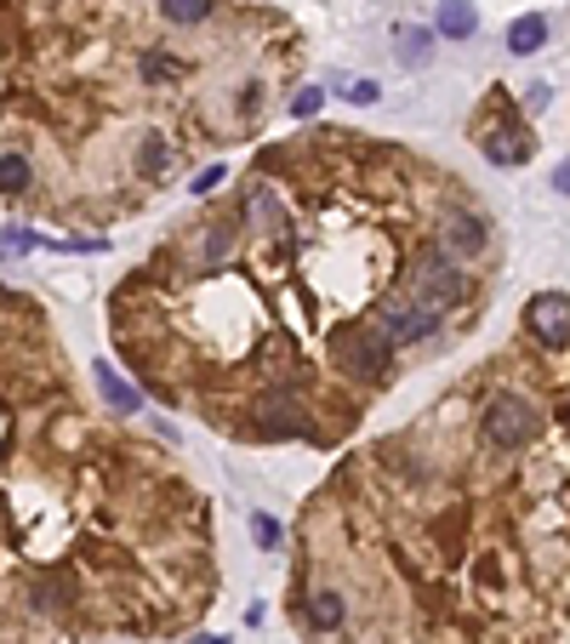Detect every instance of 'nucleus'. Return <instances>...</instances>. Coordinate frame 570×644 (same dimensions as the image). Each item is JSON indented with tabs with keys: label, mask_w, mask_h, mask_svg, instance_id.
<instances>
[{
	"label": "nucleus",
	"mask_w": 570,
	"mask_h": 644,
	"mask_svg": "<svg viewBox=\"0 0 570 644\" xmlns=\"http://www.w3.org/2000/svg\"><path fill=\"white\" fill-rule=\"evenodd\" d=\"M467 297V275L440 251V246H422L417 262H411V302H422V309L445 314L456 309V302Z\"/></svg>",
	"instance_id": "obj_1"
},
{
	"label": "nucleus",
	"mask_w": 570,
	"mask_h": 644,
	"mask_svg": "<svg viewBox=\"0 0 570 644\" xmlns=\"http://www.w3.org/2000/svg\"><path fill=\"white\" fill-rule=\"evenodd\" d=\"M331 359H337V371H348V377H383L394 365V343L377 325H348V331L331 336Z\"/></svg>",
	"instance_id": "obj_2"
},
{
	"label": "nucleus",
	"mask_w": 570,
	"mask_h": 644,
	"mask_svg": "<svg viewBox=\"0 0 570 644\" xmlns=\"http://www.w3.org/2000/svg\"><path fill=\"white\" fill-rule=\"evenodd\" d=\"M536 411L519 399V394H496L491 405H485V446H496V451H519V446H530L536 439Z\"/></svg>",
	"instance_id": "obj_3"
},
{
	"label": "nucleus",
	"mask_w": 570,
	"mask_h": 644,
	"mask_svg": "<svg viewBox=\"0 0 570 644\" xmlns=\"http://www.w3.org/2000/svg\"><path fill=\"white\" fill-rule=\"evenodd\" d=\"M525 325H530V336H536L542 348H564V343H570V297H564V291L530 297Z\"/></svg>",
	"instance_id": "obj_4"
},
{
	"label": "nucleus",
	"mask_w": 570,
	"mask_h": 644,
	"mask_svg": "<svg viewBox=\"0 0 570 644\" xmlns=\"http://www.w3.org/2000/svg\"><path fill=\"white\" fill-rule=\"evenodd\" d=\"M377 331L388 336L394 348H406V343H428V336L440 331V314L422 309V302H388L383 320H377Z\"/></svg>",
	"instance_id": "obj_5"
},
{
	"label": "nucleus",
	"mask_w": 570,
	"mask_h": 644,
	"mask_svg": "<svg viewBox=\"0 0 570 644\" xmlns=\"http://www.w3.org/2000/svg\"><path fill=\"white\" fill-rule=\"evenodd\" d=\"M445 246H451V251H462V257L485 251V246H491L485 217H474V212H451V217H445Z\"/></svg>",
	"instance_id": "obj_6"
},
{
	"label": "nucleus",
	"mask_w": 570,
	"mask_h": 644,
	"mask_svg": "<svg viewBox=\"0 0 570 644\" xmlns=\"http://www.w3.org/2000/svg\"><path fill=\"white\" fill-rule=\"evenodd\" d=\"M542 46H548V18L542 12H525V18L508 23V52L514 57H536Z\"/></svg>",
	"instance_id": "obj_7"
},
{
	"label": "nucleus",
	"mask_w": 570,
	"mask_h": 644,
	"mask_svg": "<svg viewBox=\"0 0 570 644\" xmlns=\"http://www.w3.org/2000/svg\"><path fill=\"white\" fill-rule=\"evenodd\" d=\"M433 29H440L445 41H467V35L480 29L474 0H440V18H433Z\"/></svg>",
	"instance_id": "obj_8"
},
{
	"label": "nucleus",
	"mask_w": 570,
	"mask_h": 644,
	"mask_svg": "<svg viewBox=\"0 0 570 644\" xmlns=\"http://www.w3.org/2000/svg\"><path fill=\"white\" fill-rule=\"evenodd\" d=\"M485 160H496V165H519V160H530V131H491L485 138Z\"/></svg>",
	"instance_id": "obj_9"
},
{
	"label": "nucleus",
	"mask_w": 570,
	"mask_h": 644,
	"mask_svg": "<svg viewBox=\"0 0 570 644\" xmlns=\"http://www.w3.org/2000/svg\"><path fill=\"white\" fill-rule=\"evenodd\" d=\"M92 371H97V388H104V399L115 405V411H138V388L120 383L115 365H92Z\"/></svg>",
	"instance_id": "obj_10"
},
{
	"label": "nucleus",
	"mask_w": 570,
	"mask_h": 644,
	"mask_svg": "<svg viewBox=\"0 0 570 644\" xmlns=\"http://www.w3.org/2000/svg\"><path fill=\"white\" fill-rule=\"evenodd\" d=\"M160 12H165V23L194 29V23H206L217 12V0H160Z\"/></svg>",
	"instance_id": "obj_11"
},
{
	"label": "nucleus",
	"mask_w": 570,
	"mask_h": 644,
	"mask_svg": "<svg viewBox=\"0 0 570 644\" xmlns=\"http://www.w3.org/2000/svg\"><path fill=\"white\" fill-rule=\"evenodd\" d=\"M343 616H348V610H343V599H337V593H314V599H309V622H314L320 633H337V627H343Z\"/></svg>",
	"instance_id": "obj_12"
},
{
	"label": "nucleus",
	"mask_w": 570,
	"mask_h": 644,
	"mask_svg": "<svg viewBox=\"0 0 570 644\" xmlns=\"http://www.w3.org/2000/svg\"><path fill=\"white\" fill-rule=\"evenodd\" d=\"M29 183H35V165L23 154H0V194H23Z\"/></svg>",
	"instance_id": "obj_13"
},
{
	"label": "nucleus",
	"mask_w": 570,
	"mask_h": 644,
	"mask_svg": "<svg viewBox=\"0 0 570 644\" xmlns=\"http://www.w3.org/2000/svg\"><path fill=\"white\" fill-rule=\"evenodd\" d=\"M138 69H143V80H172V75H183V63L165 57V52H143Z\"/></svg>",
	"instance_id": "obj_14"
},
{
	"label": "nucleus",
	"mask_w": 570,
	"mask_h": 644,
	"mask_svg": "<svg viewBox=\"0 0 570 644\" xmlns=\"http://www.w3.org/2000/svg\"><path fill=\"white\" fill-rule=\"evenodd\" d=\"M41 246V234H29V228H0V257H23V251H35Z\"/></svg>",
	"instance_id": "obj_15"
},
{
	"label": "nucleus",
	"mask_w": 570,
	"mask_h": 644,
	"mask_svg": "<svg viewBox=\"0 0 570 644\" xmlns=\"http://www.w3.org/2000/svg\"><path fill=\"white\" fill-rule=\"evenodd\" d=\"M399 46H406V52H399L406 63H428V29H406V35H399Z\"/></svg>",
	"instance_id": "obj_16"
},
{
	"label": "nucleus",
	"mask_w": 570,
	"mask_h": 644,
	"mask_svg": "<svg viewBox=\"0 0 570 644\" xmlns=\"http://www.w3.org/2000/svg\"><path fill=\"white\" fill-rule=\"evenodd\" d=\"M320 104H325V92H320V86H303V92L291 97V115L309 120V115H320Z\"/></svg>",
	"instance_id": "obj_17"
},
{
	"label": "nucleus",
	"mask_w": 570,
	"mask_h": 644,
	"mask_svg": "<svg viewBox=\"0 0 570 644\" xmlns=\"http://www.w3.org/2000/svg\"><path fill=\"white\" fill-rule=\"evenodd\" d=\"M251 536H257V548H280V525L268 519V514H257V519H251Z\"/></svg>",
	"instance_id": "obj_18"
},
{
	"label": "nucleus",
	"mask_w": 570,
	"mask_h": 644,
	"mask_svg": "<svg viewBox=\"0 0 570 644\" xmlns=\"http://www.w3.org/2000/svg\"><path fill=\"white\" fill-rule=\"evenodd\" d=\"M138 165H143V178H154L160 165H165V138H149V143H143V160H138Z\"/></svg>",
	"instance_id": "obj_19"
},
{
	"label": "nucleus",
	"mask_w": 570,
	"mask_h": 644,
	"mask_svg": "<svg viewBox=\"0 0 570 644\" xmlns=\"http://www.w3.org/2000/svg\"><path fill=\"white\" fill-rule=\"evenodd\" d=\"M377 97H383L377 80H354V86H348V104H377Z\"/></svg>",
	"instance_id": "obj_20"
},
{
	"label": "nucleus",
	"mask_w": 570,
	"mask_h": 644,
	"mask_svg": "<svg viewBox=\"0 0 570 644\" xmlns=\"http://www.w3.org/2000/svg\"><path fill=\"white\" fill-rule=\"evenodd\" d=\"M525 104H530V109H548V104H553V92H548V86H530V92H525Z\"/></svg>",
	"instance_id": "obj_21"
},
{
	"label": "nucleus",
	"mask_w": 570,
	"mask_h": 644,
	"mask_svg": "<svg viewBox=\"0 0 570 644\" xmlns=\"http://www.w3.org/2000/svg\"><path fill=\"white\" fill-rule=\"evenodd\" d=\"M217 183H223V165H212V172H206V178H200V183H194V194H212Z\"/></svg>",
	"instance_id": "obj_22"
},
{
	"label": "nucleus",
	"mask_w": 570,
	"mask_h": 644,
	"mask_svg": "<svg viewBox=\"0 0 570 644\" xmlns=\"http://www.w3.org/2000/svg\"><path fill=\"white\" fill-rule=\"evenodd\" d=\"M553 189H559V194H570V165H559V172H553Z\"/></svg>",
	"instance_id": "obj_23"
},
{
	"label": "nucleus",
	"mask_w": 570,
	"mask_h": 644,
	"mask_svg": "<svg viewBox=\"0 0 570 644\" xmlns=\"http://www.w3.org/2000/svg\"><path fill=\"white\" fill-rule=\"evenodd\" d=\"M194 644H228V638H212V633H206V638H194Z\"/></svg>",
	"instance_id": "obj_24"
}]
</instances>
